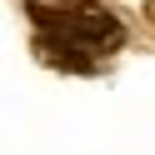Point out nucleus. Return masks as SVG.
Returning <instances> with one entry per match:
<instances>
[{
    "label": "nucleus",
    "mask_w": 155,
    "mask_h": 155,
    "mask_svg": "<svg viewBox=\"0 0 155 155\" xmlns=\"http://www.w3.org/2000/svg\"><path fill=\"white\" fill-rule=\"evenodd\" d=\"M30 20L40 35L50 40H65L75 50L90 55H110L125 45V25L115 10L105 5H90V0H70V5H55V0H30Z\"/></svg>",
    "instance_id": "nucleus-1"
},
{
    "label": "nucleus",
    "mask_w": 155,
    "mask_h": 155,
    "mask_svg": "<svg viewBox=\"0 0 155 155\" xmlns=\"http://www.w3.org/2000/svg\"><path fill=\"white\" fill-rule=\"evenodd\" d=\"M35 55L55 70H95V55L90 50H75L65 40H50V35H35Z\"/></svg>",
    "instance_id": "nucleus-2"
},
{
    "label": "nucleus",
    "mask_w": 155,
    "mask_h": 155,
    "mask_svg": "<svg viewBox=\"0 0 155 155\" xmlns=\"http://www.w3.org/2000/svg\"><path fill=\"white\" fill-rule=\"evenodd\" d=\"M145 15H150V25H155V0H150V5H145Z\"/></svg>",
    "instance_id": "nucleus-3"
}]
</instances>
